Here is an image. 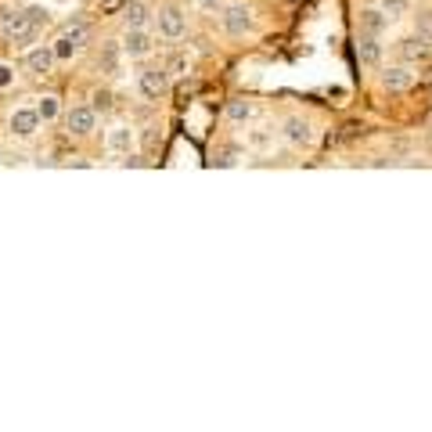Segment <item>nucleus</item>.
I'll return each instance as SVG.
<instances>
[{
    "mask_svg": "<svg viewBox=\"0 0 432 432\" xmlns=\"http://www.w3.org/2000/svg\"><path fill=\"white\" fill-rule=\"evenodd\" d=\"M0 29H4V36L15 40V43H33L36 33H40V26H33L26 11H8V8L0 11Z\"/></svg>",
    "mask_w": 432,
    "mask_h": 432,
    "instance_id": "nucleus-1",
    "label": "nucleus"
},
{
    "mask_svg": "<svg viewBox=\"0 0 432 432\" xmlns=\"http://www.w3.org/2000/svg\"><path fill=\"white\" fill-rule=\"evenodd\" d=\"M220 26H224L227 36H245V33L256 29V22H252V11H249L245 4H231V8H224V15H220Z\"/></svg>",
    "mask_w": 432,
    "mask_h": 432,
    "instance_id": "nucleus-2",
    "label": "nucleus"
},
{
    "mask_svg": "<svg viewBox=\"0 0 432 432\" xmlns=\"http://www.w3.org/2000/svg\"><path fill=\"white\" fill-rule=\"evenodd\" d=\"M155 22H159V36H166V40H180V36L187 33V18H184V11H180L177 4L162 8V11L155 15Z\"/></svg>",
    "mask_w": 432,
    "mask_h": 432,
    "instance_id": "nucleus-3",
    "label": "nucleus"
},
{
    "mask_svg": "<svg viewBox=\"0 0 432 432\" xmlns=\"http://www.w3.org/2000/svg\"><path fill=\"white\" fill-rule=\"evenodd\" d=\"M137 86H141V94L144 98H151V101H159L166 91H169V69H144L141 76H137Z\"/></svg>",
    "mask_w": 432,
    "mask_h": 432,
    "instance_id": "nucleus-4",
    "label": "nucleus"
},
{
    "mask_svg": "<svg viewBox=\"0 0 432 432\" xmlns=\"http://www.w3.org/2000/svg\"><path fill=\"white\" fill-rule=\"evenodd\" d=\"M281 137H285L292 148H310L314 144V126L307 119L292 116V119H285V126H281Z\"/></svg>",
    "mask_w": 432,
    "mask_h": 432,
    "instance_id": "nucleus-5",
    "label": "nucleus"
},
{
    "mask_svg": "<svg viewBox=\"0 0 432 432\" xmlns=\"http://www.w3.org/2000/svg\"><path fill=\"white\" fill-rule=\"evenodd\" d=\"M94 123H98V112L91 105H76V108H69V116H65V126H69V134H76V137H86L94 130Z\"/></svg>",
    "mask_w": 432,
    "mask_h": 432,
    "instance_id": "nucleus-6",
    "label": "nucleus"
},
{
    "mask_svg": "<svg viewBox=\"0 0 432 432\" xmlns=\"http://www.w3.org/2000/svg\"><path fill=\"white\" fill-rule=\"evenodd\" d=\"M396 54H400V61H425V58L432 54V40H425L422 33L403 36V40L396 43Z\"/></svg>",
    "mask_w": 432,
    "mask_h": 432,
    "instance_id": "nucleus-7",
    "label": "nucleus"
},
{
    "mask_svg": "<svg viewBox=\"0 0 432 432\" xmlns=\"http://www.w3.org/2000/svg\"><path fill=\"white\" fill-rule=\"evenodd\" d=\"M40 123L43 119H40L36 108H15V112H11V134L26 141V137H33L36 130H40Z\"/></svg>",
    "mask_w": 432,
    "mask_h": 432,
    "instance_id": "nucleus-8",
    "label": "nucleus"
},
{
    "mask_svg": "<svg viewBox=\"0 0 432 432\" xmlns=\"http://www.w3.org/2000/svg\"><path fill=\"white\" fill-rule=\"evenodd\" d=\"M382 86L389 94H403V91L415 86V72H410L407 65H389V69L382 72Z\"/></svg>",
    "mask_w": 432,
    "mask_h": 432,
    "instance_id": "nucleus-9",
    "label": "nucleus"
},
{
    "mask_svg": "<svg viewBox=\"0 0 432 432\" xmlns=\"http://www.w3.org/2000/svg\"><path fill=\"white\" fill-rule=\"evenodd\" d=\"M119 47H123V54H130V58H144V54L151 51V36H148V29H126Z\"/></svg>",
    "mask_w": 432,
    "mask_h": 432,
    "instance_id": "nucleus-10",
    "label": "nucleus"
},
{
    "mask_svg": "<svg viewBox=\"0 0 432 432\" xmlns=\"http://www.w3.org/2000/svg\"><path fill=\"white\" fill-rule=\"evenodd\" d=\"M105 148L112 151V155H130V148H134V130H130V126H112V130H108Z\"/></svg>",
    "mask_w": 432,
    "mask_h": 432,
    "instance_id": "nucleus-11",
    "label": "nucleus"
},
{
    "mask_svg": "<svg viewBox=\"0 0 432 432\" xmlns=\"http://www.w3.org/2000/svg\"><path fill=\"white\" fill-rule=\"evenodd\" d=\"M389 29V15L382 8H364L360 11V33H371V36H382Z\"/></svg>",
    "mask_w": 432,
    "mask_h": 432,
    "instance_id": "nucleus-12",
    "label": "nucleus"
},
{
    "mask_svg": "<svg viewBox=\"0 0 432 432\" xmlns=\"http://www.w3.org/2000/svg\"><path fill=\"white\" fill-rule=\"evenodd\" d=\"M54 61H58V58H54V47H33V51L26 54V69H29L33 76H43V72H51Z\"/></svg>",
    "mask_w": 432,
    "mask_h": 432,
    "instance_id": "nucleus-13",
    "label": "nucleus"
},
{
    "mask_svg": "<svg viewBox=\"0 0 432 432\" xmlns=\"http://www.w3.org/2000/svg\"><path fill=\"white\" fill-rule=\"evenodd\" d=\"M357 58H360L364 65H378V61H382V43H378V36L360 33V40H357Z\"/></svg>",
    "mask_w": 432,
    "mask_h": 432,
    "instance_id": "nucleus-14",
    "label": "nucleus"
},
{
    "mask_svg": "<svg viewBox=\"0 0 432 432\" xmlns=\"http://www.w3.org/2000/svg\"><path fill=\"white\" fill-rule=\"evenodd\" d=\"M123 18H126V29H148V22H151V15H148L144 4H130L123 11Z\"/></svg>",
    "mask_w": 432,
    "mask_h": 432,
    "instance_id": "nucleus-15",
    "label": "nucleus"
},
{
    "mask_svg": "<svg viewBox=\"0 0 432 432\" xmlns=\"http://www.w3.org/2000/svg\"><path fill=\"white\" fill-rule=\"evenodd\" d=\"M252 112H256V108H252L249 101H231V105H227V119H231V123H238V126L249 123V119H252Z\"/></svg>",
    "mask_w": 432,
    "mask_h": 432,
    "instance_id": "nucleus-16",
    "label": "nucleus"
},
{
    "mask_svg": "<svg viewBox=\"0 0 432 432\" xmlns=\"http://www.w3.org/2000/svg\"><path fill=\"white\" fill-rule=\"evenodd\" d=\"M378 8L389 15V22H393V18H400V15L410 11V0H378Z\"/></svg>",
    "mask_w": 432,
    "mask_h": 432,
    "instance_id": "nucleus-17",
    "label": "nucleus"
},
{
    "mask_svg": "<svg viewBox=\"0 0 432 432\" xmlns=\"http://www.w3.org/2000/svg\"><path fill=\"white\" fill-rule=\"evenodd\" d=\"M119 51H123V47H116V43H105V51H101V69H105V72H116Z\"/></svg>",
    "mask_w": 432,
    "mask_h": 432,
    "instance_id": "nucleus-18",
    "label": "nucleus"
},
{
    "mask_svg": "<svg viewBox=\"0 0 432 432\" xmlns=\"http://www.w3.org/2000/svg\"><path fill=\"white\" fill-rule=\"evenodd\" d=\"M58 108H61V105H58V98H51V94H47V98H40L36 112H40V119H43V123H51V119L58 116Z\"/></svg>",
    "mask_w": 432,
    "mask_h": 432,
    "instance_id": "nucleus-19",
    "label": "nucleus"
},
{
    "mask_svg": "<svg viewBox=\"0 0 432 432\" xmlns=\"http://www.w3.org/2000/svg\"><path fill=\"white\" fill-rule=\"evenodd\" d=\"M415 33H422L425 40H432V11H418L415 15Z\"/></svg>",
    "mask_w": 432,
    "mask_h": 432,
    "instance_id": "nucleus-20",
    "label": "nucleus"
},
{
    "mask_svg": "<svg viewBox=\"0 0 432 432\" xmlns=\"http://www.w3.org/2000/svg\"><path fill=\"white\" fill-rule=\"evenodd\" d=\"M249 148L267 151L270 148V130H252V134H249Z\"/></svg>",
    "mask_w": 432,
    "mask_h": 432,
    "instance_id": "nucleus-21",
    "label": "nucleus"
},
{
    "mask_svg": "<svg viewBox=\"0 0 432 432\" xmlns=\"http://www.w3.org/2000/svg\"><path fill=\"white\" fill-rule=\"evenodd\" d=\"M91 108H94V112H108V108H112V91H94L91 94Z\"/></svg>",
    "mask_w": 432,
    "mask_h": 432,
    "instance_id": "nucleus-22",
    "label": "nucleus"
},
{
    "mask_svg": "<svg viewBox=\"0 0 432 432\" xmlns=\"http://www.w3.org/2000/svg\"><path fill=\"white\" fill-rule=\"evenodd\" d=\"M26 15H29V22H33V26H47V8H26Z\"/></svg>",
    "mask_w": 432,
    "mask_h": 432,
    "instance_id": "nucleus-23",
    "label": "nucleus"
},
{
    "mask_svg": "<svg viewBox=\"0 0 432 432\" xmlns=\"http://www.w3.org/2000/svg\"><path fill=\"white\" fill-rule=\"evenodd\" d=\"M11 83H15V69L11 65H0V91H8Z\"/></svg>",
    "mask_w": 432,
    "mask_h": 432,
    "instance_id": "nucleus-24",
    "label": "nucleus"
},
{
    "mask_svg": "<svg viewBox=\"0 0 432 432\" xmlns=\"http://www.w3.org/2000/svg\"><path fill=\"white\" fill-rule=\"evenodd\" d=\"M155 144H159V130H155V126H148V130H144V148L151 151Z\"/></svg>",
    "mask_w": 432,
    "mask_h": 432,
    "instance_id": "nucleus-25",
    "label": "nucleus"
},
{
    "mask_svg": "<svg viewBox=\"0 0 432 432\" xmlns=\"http://www.w3.org/2000/svg\"><path fill=\"white\" fill-rule=\"evenodd\" d=\"M194 4H199V8H209V11H216V8L224 4V0H194Z\"/></svg>",
    "mask_w": 432,
    "mask_h": 432,
    "instance_id": "nucleus-26",
    "label": "nucleus"
}]
</instances>
